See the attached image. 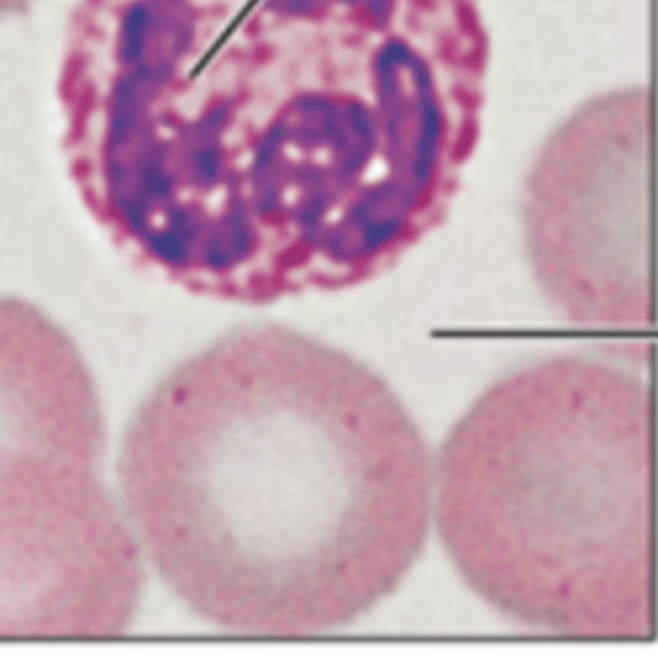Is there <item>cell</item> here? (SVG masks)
Returning <instances> with one entry per match:
<instances>
[{
	"label": "cell",
	"mask_w": 658,
	"mask_h": 663,
	"mask_svg": "<svg viewBox=\"0 0 658 663\" xmlns=\"http://www.w3.org/2000/svg\"><path fill=\"white\" fill-rule=\"evenodd\" d=\"M432 453L368 365L281 324L180 363L126 430L144 553L188 610L247 638H314L399 589L432 522Z\"/></svg>",
	"instance_id": "7a4b0ae2"
},
{
	"label": "cell",
	"mask_w": 658,
	"mask_h": 663,
	"mask_svg": "<svg viewBox=\"0 0 658 663\" xmlns=\"http://www.w3.org/2000/svg\"><path fill=\"white\" fill-rule=\"evenodd\" d=\"M34 0H0V18L16 16V13L26 11Z\"/></svg>",
	"instance_id": "8992f818"
},
{
	"label": "cell",
	"mask_w": 658,
	"mask_h": 663,
	"mask_svg": "<svg viewBox=\"0 0 658 663\" xmlns=\"http://www.w3.org/2000/svg\"><path fill=\"white\" fill-rule=\"evenodd\" d=\"M432 517L468 589L520 628L656 638V412L635 373L551 355L491 383L432 463Z\"/></svg>",
	"instance_id": "3957f363"
},
{
	"label": "cell",
	"mask_w": 658,
	"mask_h": 663,
	"mask_svg": "<svg viewBox=\"0 0 658 663\" xmlns=\"http://www.w3.org/2000/svg\"><path fill=\"white\" fill-rule=\"evenodd\" d=\"M656 124L646 88L581 103L525 178L527 263L571 327L643 335L656 327Z\"/></svg>",
	"instance_id": "5b68a950"
},
{
	"label": "cell",
	"mask_w": 658,
	"mask_h": 663,
	"mask_svg": "<svg viewBox=\"0 0 658 663\" xmlns=\"http://www.w3.org/2000/svg\"><path fill=\"white\" fill-rule=\"evenodd\" d=\"M486 78L479 0H78L62 147L126 255L276 304L363 286L448 219Z\"/></svg>",
	"instance_id": "6da1fadb"
},
{
	"label": "cell",
	"mask_w": 658,
	"mask_h": 663,
	"mask_svg": "<svg viewBox=\"0 0 658 663\" xmlns=\"http://www.w3.org/2000/svg\"><path fill=\"white\" fill-rule=\"evenodd\" d=\"M101 399L78 345L0 299V638H119L142 599L139 545L103 481Z\"/></svg>",
	"instance_id": "277c9868"
}]
</instances>
